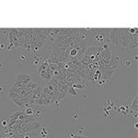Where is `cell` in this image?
Returning <instances> with one entry per match:
<instances>
[{"instance_id":"cell-1","label":"cell","mask_w":138,"mask_h":138,"mask_svg":"<svg viewBox=\"0 0 138 138\" xmlns=\"http://www.w3.org/2000/svg\"><path fill=\"white\" fill-rule=\"evenodd\" d=\"M110 41L115 44H120V35H121V29H112L109 30Z\"/></svg>"},{"instance_id":"cell-2","label":"cell","mask_w":138,"mask_h":138,"mask_svg":"<svg viewBox=\"0 0 138 138\" xmlns=\"http://www.w3.org/2000/svg\"><path fill=\"white\" fill-rule=\"evenodd\" d=\"M16 81H32V77L26 74L18 75L16 77Z\"/></svg>"},{"instance_id":"cell-3","label":"cell","mask_w":138,"mask_h":138,"mask_svg":"<svg viewBox=\"0 0 138 138\" xmlns=\"http://www.w3.org/2000/svg\"><path fill=\"white\" fill-rule=\"evenodd\" d=\"M49 135H50V131L48 130V128L46 126L40 129V138H46Z\"/></svg>"},{"instance_id":"cell-4","label":"cell","mask_w":138,"mask_h":138,"mask_svg":"<svg viewBox=\"0 0 138 138\" xmlns=\"http://www.w3.org/2000/svg\"><path fill=\"white\" fill-rule=\"evenodd\" d=\"M24 113H25V115H26V116H28V117L33 116V114H34V112H33V110L31 109V106L25 107V109H24Z\"/></svg>"},{"instance_id":"cell-5","label":"cell","mask_w":138,"mask_h":138,"mask_svg":"<svg viewBox=\"0 0 138 138\" xmlns=\"http://www.w3.org/2000/svg\"><path fill=\"white\" fill-rule=\"evenodd\" d=\"M34 115H35L36 118H37V117H44V116H45L44 113H43L41 110H37V111L34 113Z\"/></svg>"},{"instance_id":"cell-6","label":"cell","mask_w":138,"mask_h":138,"mask_svg":"<svg viewBox=\"0 0 138 138\" xmlns=\"http://www.w3.org/2000/svg\"><path fill=\"white\" fill-rule=\"evenodd\" d=\"M2 125H3L4 127L8 126V122H7V121H3V122H2Z\"/></svg>"},{"instance_id":"cell-7","label":"cell","mask_w":138,"mask_h":138,"mask_svg":"<svg viewBox=\"0 0 138 138\" xmlns=\"http://www.w3.org/2000/svg\"><path fill=\"white\" fill-rule=\"evenodd\" d=\"M124 64H125L126 65H131V64H132V62L129 61V60H125V61H124Z\"/></svg>"},{"instance_id":"cell-8","label":"cell","mask_w":138,"mask_h":138,"mask_svg":"<svg viewBox=\"0 0 138 138\" xmlns=\"http://www.w3.org/2000/svg\"><path fill=\"white\" fill-rule=\"evenodd\" d=\"M4 48H5V44H3V43H2V44L0 45V51H2Z\"/></svg>"},{"instance_id":"cell-9","label":"cell","mask_w":138,"mask_h":138,"mask_svg":"<svg viewBox=\"0 0 138 138\" xmlns=\"http://www.w3.org/2000/svg\"><path fill=\"white\" fill-rule=\"evenodd\" d=\"M134 128H135V130L137 129V123H135V124H134Z\"/></svg>"}]
</instances>
